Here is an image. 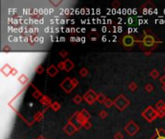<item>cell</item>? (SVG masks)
<instances>
[{
  "label": "cell",
  "instance_id": "7a4b0ae2",
  "mask_svg": "<svg viewBox=\"0 0 165 139\" xmlns=\"http://www.w3.org/2000/svg\"><path fill=\"white\" fill-rule=\"evenodd\" d=\"M157 139H165V136H162V135H160V136H158Z\"/></svg>",
  "mask_w": 165,
  "mask_h": 139
},
{
  "label": "cell",
  "instance_id": "6da1fadb",
  "mask_svg": "<svg viewBox=\"0 0 165 139\" xmlns=\"http://www.w3.org/2000/svg\"><path fill=\"white\" fill-rule=\"evenodd\" d=\"M124 44H125L127 47L131 46V44H133L132 38H130V37H125V40H124Z\"/></svg>",
  "mask_w": 165,
  "mask_h": 139
}]
</instances>
